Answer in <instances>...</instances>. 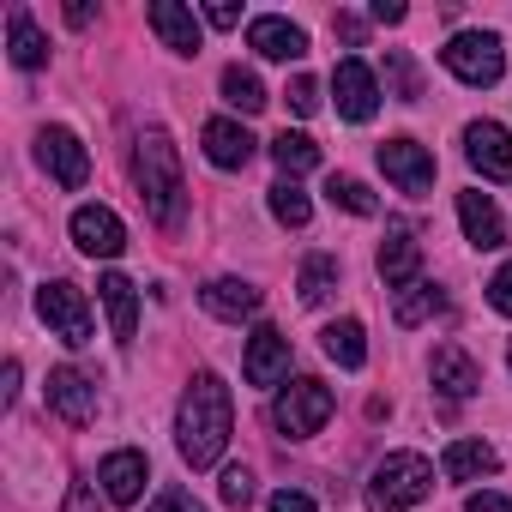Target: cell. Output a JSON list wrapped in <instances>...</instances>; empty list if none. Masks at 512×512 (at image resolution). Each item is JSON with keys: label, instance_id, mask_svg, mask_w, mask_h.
<instances>
[{"label": "cell", "instance_id": "obj_26", "mask_svg": "<svg viewBox=\"0 0 512 512\" xmlns=\"http://www.w3.org/2000/svg\"><path fill=\"white\" fill-rule=\"evenodd\" d=\"M223 103L229 109H241V115H260L272 97H266V85H260V73H253V67H223Z\"/></svg>", "mask_w": 512, "mask_h": 512}, {"label": "cell", "instance_id": "obj_35", "mask_svg": "<svg viewBox=\"0 0 512 512\" xmlns=\"http://www.w3.org/2000/svg\"><path fill=\"white\" fill-rule=\"evenodd\" d=\"M488 302H494V314H506V320H512V260L488 278Z\"/></svg>", "mask_w": 512, "mask_h": 512}, {"label": "cell", "instance_id": "obj_20", "mask_svg": "<svg viewBox=\"0 0 512 512\" xmlns=\"http://www.w3.org/2000/svg\"><path fill=\"white\" fill-rule=\"evenodd\" d=\"M97 296H103V308H109V332H115V344H133V332H139V290H133V278L103 272Z\"/></svg>", "mask_w": 512, "mask_h": 512}, {"label": "cell", "instance_id": "obj_18", "mask_svg": "<svg viewBox=\"0 0 512 512\" xmlns=\"http://www.w3.org/2000/svg\"><path fill=\"white\" fill-rule=\"evenodd\" d=\"M145 19H151V31L163 37V49H175V55H199L205 31H199V19H193L187 7H175V0H151Z\"/></svg>", "mask_w": 512, "mask_h": 512}, {"label": "cell", "instance_id": "obj_30", "mask_svg": "<svg viewBox=\"0 0 512 512\" xmlns=\"http://www.w3.org/2000/svg\"><path fill=\"white\" fill-rule=\"evenodd\" d=\"M446 308V296L434 290V284H410L398 302H392V314H398V326H422L428 314H440Z\"/></svg>", "mask_w": 512, "mask_h": 512}, {"label": "cell", "instance_id": "obj_23", "mask_svg": "<svg viewBox=\"0 0 512 512\" xmlns=\"http://www.w3.org/2000/svg\"><path fill=\"white\" fill-rule=\"evenodd\" d=\"M440 470H446L452 482H476V476H494V470H500V452H494L488 440H452L446 458H440Z\"/></svg>", "mask_w": 512, "mask_h": 512}, {"label": "cell", "instance_id": "obj_15", "mask_svg": "<svg viewBox=\"0 0 512 512\" xmlns=\"http://www.w3.org/2000/svg\"><path fill=\"white\" fill-rule=\"evenodd\" d=\"M247 49L266 55V61H302L308 55V31L290 25V19H278V13H260V19L247 25Z\"/></svg>", "mask_w": 512, "mask_h": 512}, {"label": "cell", "instance_id": "obj_22", "mask_svg": "<svg viewBox=\"0 0 512 512\" xmlns=\"http://www.w3.org/2000/svg\"><path fill=\"white\" fill-rule=\"evenodd\" d=\"M199 302H205V314H217V320H247V314H260V290L241 284V278H211V284L199 290Z\"/></svg>", "mask_w": 512, "mask_h": 512}, {"label": "cell", "instance_id": "obj_3", "mask_svg": "<svg viewBox=\"0 0 512 512\" xmlns=\"http://www.w3.org/2000/svg\"><path fill=\"white\" fill-rule=\"evenodd\" d=\"M434 494V464L422 452H386L368 476V512H410Z\"/></svg>", "mask_w": 512, "mask_h": 512}, {"label": "cell", "instance_id": "obj_9", "mask_svg": "<svg viewBox=\"0 0 512 512\" xmlns=\"http://www.w3.org/2000/svg\"><path fill=\"white\" fill-rule=\"evenodd\" d=\"M464 157L488 181H512V133L500 121H470L464 127Z\"/></svg>", "mask_w": 512, "mask_h": 512}, {"label": "cell", "instance_id": "obj_10", "mask_svg": "<svg viewBox=\"0 0 512 512\" xmlns=\"http://www.w3.org/2000/svg\"><path fill=\"white\" fill-rule=\"evenodd\" d=\"M332 97H338V115L344 121H374V109H380V85H374V73L350 55V61H338L332 67Z\"/></svg>", "mask_w": 512, "mask_h": 512}, {"label": "cell", "instance_id": "obj_6", "mask_svg": "<svg viewBox=\"0 0 512 512\" xmlns=\"http://www.w3.org/2000/svg\"><path fill=\"white\" fill-rule=\"evenodd\" d=\"M37 314H43V326L61 338V344H73V350H85L91 344V302H85V290H73L67 278H55V284H43L37 290Z\"/></svg>", "mask_w": 512, "mask_h": 512}, {"label": "cell", "instance_id": "obj_24", "mask_svg": "<svg viewBox=\"0 0 512 512\" xmlns=\"http://www.w3.org/2000/svg\"><path fill=\"white\" fill-rule=\"evenodd\" d=\"M7 43H13V67H25V73L49 61V43H43L37 19H31L25 7H13V13H7Z\"/></svg>", "mask_w": 512, "mask_h": 512}, {"label": "cell", "instance_id": "obj_1", "mask_svg": "<svg viewBox=\"0 0 512 512\" xmlns=\"http://www.w3.org/2000/svg\"><path fill=\"white\" fill-rule=\"evenodd\" d=\"M235 434V404H229V386L217 374H193L187 392H181V410H175V446L193 470H211L223 458Z\"/></svg>", "mask_w": 512, "mask_h": 512}, {"label": "cell", "instance_id": "obj_27", "mask_svg": "<svg viewBox=\"0 0 512 512\" xmlns=\"http://www.w3.org/2000/svg\"><path fill=\"white\" fill-rule=\"evenodd\" d=\"M338 278H344V272H338L332 253H314V260H302V278H296V284H302V302H308V308H326V302L338 296Z\"/></svg>", "mask_w": 512, "mask_h": 512}, {"label": "cell", "instance_id": "obj_32", "mask_svg": "<svg viewBox=\"0 0 512 512\" xmlns=\"http://www.w3.org/2000/svg\"><path fill=\"white\" fill-rule=\"evenodd\" d=\"M253 494H260V488H253V470L229 464V470H223V482H217V500H223L229 512H241V506H253Z\"/></svg>", "mask_w": 512, "mask_h": 512}, {"label": "cell", "instance_id": "obj_5", "mask_svg": "<svg viewBox=\"0 0 512 512\" xmlns=\"http://www.w3.org/2000/svg\"><path fill=\"white\" fill-rule=\"evenodd\" d=\"M440 61H446V73H452L458 85H476V91L506 73V49H500L494 31H464V37H452V43L440 49Z\"/></svg>", "mask_w": 512, "mask_h": 512}, {"label": "cell", "instance_id": "obj_34", "mask_svg": "<svg viewBox=\"0 0 512 512\" xmlns=\"http://www.w3.org/2000/svg\"><path fill=\"white\" fill-rule=\"evenodd\" d=\"M284 97H290V109H296V115H314V109H320V85H314L308 73H296V79L284 85Z\"/></svg>", "mask_w": 512, "mask_h": 512}, {"label": "cell", "instance_id": "obj_25", "mask_svg": "<svg viewBox=\"0 0 512 512\" xmlns=\"http://www.w3.org/2000/svg\"><path fill=\"white\" fill-rule=\"evenodd\" d=\"M320 344H326V356L338 362V368H362L368 362V338H362V320H332L326 332H320Z\"/></svg>", "mask_w": 512, "mask_h": 512}, {"label": "cell", "instance_id": "obj_43", "mask_svg": "<svg viewBox=\"0 0 512 512\" xmlns=\"http://www.w3.org/2000/svg\"><path fill=\"white\" fill-rule=\"evenodd\" d=\"M374 19L380 25H404V7H398V0H374Z\"/></svg>", "mask_w": 512, "mask_h": 512}, {"label": "cell", "instance_id": "obj_8", "mask_svg": "<svg viewBox=\"0 0 512 512\" xmlns=\"http://www.w3.org/2000/svg\"><path fill=\"white\" fill-rule=\"evenodd\" d=\"M67 229H73V247L91 253V260H115V253L127 247V223H121L109 205H79Z\"/></svg>", "mask_w": 512, "mask_h": 512}, {"label": "cell", "instance_id": "obj_31", "mask_svg": "<svg viewBox=\"0 0 512 512\" xmlns=\"http://www.w3.org/2000/svg\"><path fill=\"white\" fill-rule=\"evenodd\" d=\"M326 193H332V205H344L350 217H374V211H380V199H374L368 181H356V175H332Z\"/></svg>", "mask_w": 512, "mask_h": 512}, {"label": "cell", "instance_id": "obj_7", "mask_svg": "<svg viewBox=\"0 0 512 512\" xmlns=\"http://www.w3.org/2000/svg\"><path fill=\"white\" fill-rule=\"evenodd\" d=\"M380 278H386V290H410V284H422V241H416V229L410 223H386V241H380Z\"/></svg>", "mask_w": 512, "mask_h": 512}, {"label": "cell", "instance_id": "obj_42", "mask_svg": "<svg viewBox=\"0 0 512 512\" xmlns=\"http://www.w3.org/2000/svg\"><path fill=\"white\" fill-rule=\"evenodd\" d=\"M19 398V362H7V374H0V404Z\"/></svg>", "mask_w": 512, "mask_h": 512}, {"label": "cell", "instance_id": "obj_21", "mask_svg": "<svg viewBox=\"0 0 512 512\" xmlns=\"http://www.w3.org/2000/svg\"><path fill=\"white\" fill-rule=\"evenodd\" d=\"M428 374H434V386H440V398H470L476 386H482V374H476V362L458 350V344H440L434 350V362H428Z\"/></svg>", "mask_w": 512, "mask_h": 512}, {"label": "cell", "instance_id": "obj_16", "mask_svg": "<svg viewBox=\"0 0 512 512\" xmlns=\"http://www.w3.org/2000/svg\"><path fill=\"white\" fill-rule=\"evenodd\" d=\"M97 482H103V494L115 500V506H133L139 494H145V482H151V458L145 452H109L103 464H97Z\"/></svg>", "mask_w": 512, "mask_h": 512}, {"label": "cell", "instance_id": "obj_41", "mask_svg": "<svg viewBox=\"0 0 512 512\" xmlns=\"http://www.w3.org/2000/svg\"><path fill=\"white\" fill-rule=\"evenodd\" d=\"M332 31H338L344 43H362V19H356V13H338V19H332Z\"/></svg>", "mask_w": 512, "mask_h": 512}, {"label": "cell", "instance_id": "obj_4", "mask_svg": "<svg viewBox=\"0 0 512 512\" xmlns=\"http://www.w3.org/2000/svg\"><path fill=\"white\" fill-rule=\"evenodd\" d=\"M332 410H338L332 386L302 374V380H290V386L278 392V404H272V422H278V434H284V440H308V434H320V428L332 422Z\"/></svg>", "mask_w": 512, "mask_h": 512}, {"label": "cell", "instance_id": "obj_13", "mask_svg": "<svg viewBox=\"0 0 512 512\" xmlns=\"http://www.w3.org/2000/svg\"><path fill=\"white\" fill-rule=\"evenodd\" d=\"M380 169H386V181H398L404 193H428L434 187V157H428V145H416V139H386L380 145Z\"/></svg>", "mask_w": 512, "mask_h": 512}, {"label": "cell", "instance_id": "obj_29", "mask_svg": "<svg viewBox=\"0 0 512 512\" xmlns=\"http://www.w3.org/2000/svg\"><path fill=\"white\" fill-rule=\"evenodd\" d=\"M272 217L284 223V229H308V217H314V205H308V193L284 175L278 187H272Z\"/></svg>", "mask_w": 512, "mask_h": 512}, {"label": "cell", "instance_id": "obj_44", "mask_svg": "<svg viewBox=\"0 0 512 512\" xmlns=\"http://www.w3.org/2000/svg\"><path fill=\"white\" fill-rule=\"evenodd\" d=\"M506 362H512V350H506Z\"/></svg>", "mask_w": 512, "mask_h": 512}, {"label": "cell", "instance_id": "obj_12", "mask_svg": "<svg viewBox=\"0 0 512 512\" xmlns=\"http://www.w3.org/2000/svg\"><path fill=\"white\" fill-rule=\"evenodd\" d=\"M290 374V338L278 326H260L247 338V356H241V380L247 386H278Z\"/></svg>", "mask_w": 512, "mask_h": 512}, {"label": "cell", "instance_id": "obj_33", "mask_svg": "<svg viewBox=\"0 0 512 512\" xmlns=\"http://www.w3.org/2000/svg\"><path fill=\"white\" fill-rule=\"evenodd\" d=\"M386 79H392V97H398V103H416V97H422L416 67H410L404 55H386Z\"/></svg>", "mask_w": 512, "mask_h": 512}, {"label": "cell", "instance_id": "obj_11", "mask_svg": "<svg viewBox=\"0 0 512 512\" xmlns=\"http://www.w3.org/2000/svg\"><path fill=\"white\" fill-rule=\"evenodd\" d=\"M37 163H43L61 187H85V175H91V157H85L79 133H67V127H43V133H37Z\"/></svg>", "mask_w": 512, "mask_h": 512}, {"label": "cell", "instance_id": "obj_17", "mask_svg": "<svg viewBox=\"0 0 512 512\" xmlns=\"http://www.w3.org/2000/svg\"><path fill=\"white\" fill-rule=\"evenodd\" d=\"M458 223H464L470 247H482V253L506 241V217H500V205H494L482 187H464V193H458Z\"/></svg>", "mask_w": 512, "mask_h": 512}, {"label": "cell", "instance_id": "obj_36", "mask_svg": "<svg viewBox=\"0 0 512 512\" xmlns=\"http://www.w3.org/2000/svg\"><path fill=\"white\" fill-rule=\"evenodd\" d=\"M151 512H205V506H199L187 488H163V494L151 500Z\"/></svg>", "mask_w": 512, "mask_h": 512}, {"label": "cell", "instance_id": "obj_19", "mask_svg": "<svg viewBox=\"0 0 512 512\" xmlns=\"http://www.w3.org/2000/svg\"><path fill=\"white\" fill-rule=\"evenodd\" d=\"M205 157L217 163V169H247L253 163V151H260V139H253L241 121H205Z\"/></svg>", "mask_w": 512, "mask_h": 512}, {"label": "cell", "instance_id": "obj_2", "mask_svg": "<svg viewBox=\"0 0 512 512\" xmlns=\"http://www.w3.org/2000/svg\"><path fill=\"white\" fill-rule=\"evenodd\" d=\"M133 181H139V199L151 211L157 229H181V211H187V181H181V157L169 145L163 127H145L139 145H133Z\"/></svg>", "mask_w": 512, "mask_h": 512}, {"label": "cell", "instance_id": "obj_39", "mask_svg": "<svg viewBox=\"0 0 512 512\" xmlns=\"http://www.w3.org/2000/svg\"><path fill=\"white\" fill-rule=\"evenodd\" d=\"M464 512H512V500H506V494H494V488H482V494H470V500H464Z\"/></svg>", "mask_w": 512, "mask_h": 512}, {"label": "cell", "instance_id": "obj_37", "mask_svg": "<svg viewBox=\"0 0 512 512\" xmlns=\"http://www.w3.org/2000/svg\"><path fill=\"white\" fill-rule=\"evenodd\" d=\"M266 512H320V506H314V500H308V494H302V488H278V494H272V506H266Z\"/></svg>", "mask_w": 512, "mask_h": 512}, {"label": "cell", "instance_id": "obj_38", "mask_svg": "<svg viewBox=\"0 0 512 512\" xmlns=\"http://www.w3.org/2000/svg\"><path fill=\"white\" fill-rule=\"evenodd\" d=\"M61 512H103V506H97V488H91V482H73L67 500H61Z\"/></svg>", "mask_w": 512, "mask_h": 512}, {"label": "cell", "instance_id": "obj_40", "mask_svg": "<svg viewBox=\"0 0 512 512\" xmlns=\"http://www.w3.org/2000/svg\"><path fill=\"white\" fill-rule=\"evenodd\" d=\"M205 19H211L217 31H235V25H241V7H229V0H211V7H205Z\"/></svg>", "mask_w": 512, "mask_h": 512}, {"label": "cell", "instance_id": "obj_28", "mask_svg": "<svg viewBox=\"0 0 512 512\" xmlns=\"http://www.w3.org/2000/svg\"><path fill=\"white\" fill-rule=\"evenodd\" d=\"M272 157H278V169L296 181V175H308V169H320V145L308 139V133H278L272 139Z\"/></svg>", "mask_w": 512, "mask_h": 512}, {"label": "cell", "instance_id": "obj_14", "mask_svg": "<svg viewBox=\"0 0 512 512\" xmlns=\"http://www.w3.org/2000/svg\"><path fill=\"white\" fill-rule=\"evenodd\" d=\"M43 398H49V410H55L61 422H73V428H85V422L97 416V386H91L79 368H55L49 386H43Z\"/></svg>", "mask_w": 512, "mask_h": 512}]
</instances>
